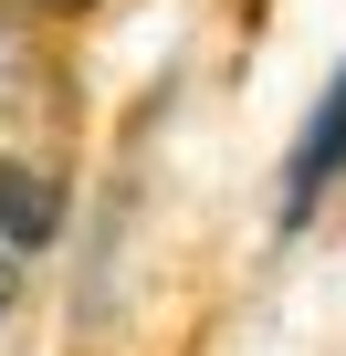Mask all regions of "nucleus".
I'll return each instance as SVG.
<instances>
[{
    "mask_svg": "<svg viewBox=\"0 0 346 356\" xmlns=\"http://www.w3.org/2000/svg\"><path fill=\"white\" fill-rule=\"evenodd\" d=\"M22 283H32V262H22L11 241H0V314H11V304H22Z\"/></svg>",
    "mask_w": 346,
    "mask_h": 356,
    "instance_id": "39448f33",
    "label": "nucleus"
},
{
    "mask_svg": "<svg viewBox=\"0 0 346 356\" xmlns=\"http://www.w3.org/2000/svg\"><path fill=\"white\" fill-rule=\"evenodd\" d=\"M11 11H32V22H84V11H105V0H11Z\"/></svg>",
    "mask_w": 346,
    "mask_h": 356,
    "instance_id": "20e7f679",
    "label": "nucleus"
},
{
    "mask_svg": "<svg viewBox=\"0 0 346 356\" xmlns=\"http://www.w3.org/2000/svg\"><path fill=\"white\" fill-rule=\"evenodd\" d=\"M74 126H84V105H74L53 22L0 0V157H74Z\"/></svg>",
    "mask_w": 346,
    "mask_h": 356,
    "instance_id": "f257e3e1",
    "label": "nucleus"
},
{
    "mask_svg": "<svg viewBox=\"0 0 346 356\" xmlns=\"http://www.w3.org/2000/svg\"><path fill=\"white\" fill-rule=\"evenodd\" d=\"M63 210H74V157H0V241L22 262L63 241Z\"/></svg>",
    "mask_w": 346,
    "mask_h": 356,
    "instance_id": "f03ea898",
    "label": "nucleus"
},
{
    "mask_svg": "<svg viewBox=\"0 0 346 356\" xmlns=\"http://www.w3.org/2000/svg\"><path fill=\"white\" fill-rule=\"evenodd\" d=\"M346 178V63H336V84H325V105L304 115V136H294V157H283V231H304L315 210H325V189Z\"/></svg>",
    "mask_w": 346,
    "mask_h": 356,
    "instance_id": "7ed1b4c3",
    "label": "nucleus"
}]
</instances>
